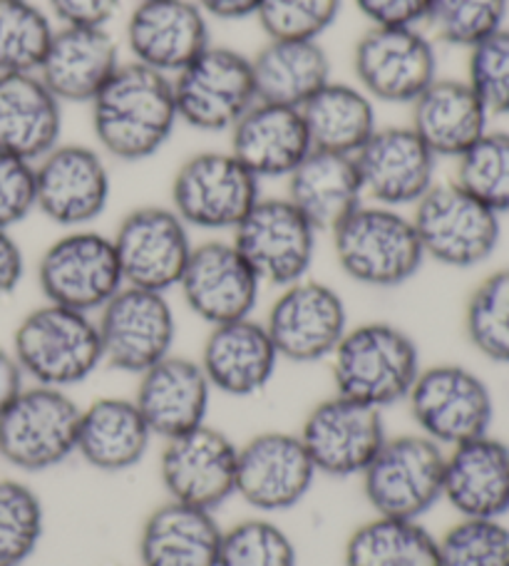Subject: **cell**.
Returning <instances> with one entry per match:
<instances>
[{
	"label": "cell",
	"mask_w": 509,
	"mask_h": 566,
	"mask_svg": "<svg viewBox=\"0 0 509 566\" xmlns=\"http://www.w3.org/2000/svg\"><path fill=\"white\" fill-rule=\"evenodd\" d=\"M90 129L110 161L137 165L157 157L179 127L172 80L125 60L93 97Z\"/></svg>",
	"instance_id": "obj_1"
},
{
	"label": "cell",
	"mask_w": 509,
	"mask_h": 566,
	"mask_svg": "<svg viewBox=\"0 0 509 566\" xmlns=\"http://www.w3.org/2000/svg\"><path fill=\"white\" fill-rule=\"evenodd\" d=\"M329 363L333 392L378 410L405 402L423 370L417 340L391 321L355 323Z\"/></svg>",
	"instance_id": "obj_2"
},
{
	"label": "cell",
	"mask_w": 509,
	"mask_h": 566,
	"mask_svg": "<svg viewBox=\"0 0 509 566\" xmlns=\"http://www.w3.org/2000/svg\"><path fill=\"white\" fill-rule=\"evenodd\" d=\"M335 264L353 283L391 291L411 283L425 264L411 211L363 201L331 231Z\"/></svg>",
	"instance_id": "obj_3"
},
{
	"label": "cell",
	"mask_w": 509,
	"mask_h": 566,
	"mask_svg": "<svg viewBox=\"0 0 509 566\" xmlns=\"http://www.w3.org/2000/svg\"><path fill=\"white\" fill-rule=\"evenodd\" d=\"M10 350L28 382L70 390L105 366L95 316L43 301L18 321Z\"/></svg>",
	"instance_id": "obj_4"
},
{
	"label": "cell",
	"mask_w": 509,
	"mask_h": 566,
	"mask_svg": "<svg viewBox=\"0 0 509 566\" xmlns=\"http://www.w3.org/2000/svg\"><path fill=\"white\" fill-rule=\"evenodd\" d=\"M427 261L470 271L490 261L502 244V217L457 181H437L411 209Z\"/></svg>",
	"instance_id": "obj_5"
},
{
	"label": "cell",
	"mask_w": 509,
	"mask_h": 566,
	"mask_svg": "<svg viewBox=\"0 0 509 566\" xmlns=\"http://www.w3.org/2000/svg\"><path fill=\"white\" fill-rule=\"evenodd\" d=\"M80 410L70 390L28 382L0 412V460L25 474L65 464L75 458Z\"/></svg>",
	"instance_id": "obj_6"
},
{
	"label": "cell",
	"mask_w": 509,
	"mask_h": 566,
	"mask_svg": "<svg viewBox=\"0 0 509 566\" xmlns=\"http://www.w3.org/2000/svg\"><path fill=\"white\" fill-rule=\"evenodd\" d=\"M445 452L417 430L388 434L359 478L373 514L398 520L430 514L443 502Z\"/></svg>",
	"instance_id": "obj_7"
},
{
	"label": "cell",
	"mask_w": 509,
	"mask_h": 566,
	"mask_svg": "<svg viewBox=\"0 0 509 566\" xmlns=\"http://www.w3.org/2000/svg\"><path fill=\"white\" fill-rule=\"evenodd\" d=\"M405 406L415 430L450 450L455 444L492 432L495 396L480 373L463 363L423 366Z\"/></svg>",
	"instance_id": "obj_8"
},
{
	"label": "cell",
	"mask_w": 509,
	"mask_h": 566,
	"mask_svg": "<svg viewBox=\"0 0 509 566\" xmlns=\"http://www.w3.org/2000/svg\"><path fill=\"white\" fill-rule=\"evenodd\" d=\"M261 181L229 149H204L177 167L169 207L191 231H231L261 199Z\"/></svg>",
	"instance_id": "obj_9"
},
{
	"label": "cell",
	"mask_w": 509,
	"mask_h": 566,
	"mask_svg": "<svg viewBox=\"0 0 509 566\" xmlns=\"http://www.w3.org/2000/svg\"><path fill=\"white\" fill-rule=\"evenodd\" d=\"M355 85L375 105L411 107L437 77V43L425 28L368 25L351 53Z\"/></svg>",
	"instance_id": "obj_10"
},
{
	"label": "cell",
	"mask_w": 509,
	"mask_h": 566,
	"mask_svg": "<svg viewBox=\"0 0 509 566\" xmlns=\"http://www.w3.org/2000/svg\"><path fill=\"white\" fill-rule=\"evenodd\" d=\"M43 301L97 316L100 308L125 289L110 234L87 227L67 229L50 241L35 266Z\"/></svg>",
	"instance_id": "obj_11"
},
{
	"label": "cell",
	"mask_w": 509,
	"mask_h": 566,
	"mask_svg": "<svg viewBox=\"0 0 509 566\" xmlns=\"http://www.w3.org/2000/svg\"><path fill=\"white\" fill-rule=\"evenodd\" d=\"M172 80L179 125L197 133H231L257 103L251 55L227 45H209Z\"/></svg>",
	"instance_id": "obj_12"
},
{
	"label": "cell",
	"mask_w": 509,
	"mask_h": 566,
	"mask_svg": "<svg viewBox=\"0 0 509 566\" xmlns=\"http://www.w3.org/2000/svg\"><path fill=\"white\" fill-rule=\"evenodd\" d=\"M105 366L127 376L157 366L175 353L177 313L169 293L125 286L95 316Z\"/></svg>",
	"instance_id": "obj_13"
},
{
	"label": "cell",
	"mask_w": 509,
	"mask_h": 566,
	"mask_svg": "<svg viewBox=\"0 0 509 566\" xmlns=\"http://www.w3.org/2000/svg\"><path fill=\"white\" fill-rule=\"evenodd\" d=\"M231 241L263 286L277 289L311 276L319 251V231L287 197H261Z\"/></svg>",
	"instance_id": "obj_14"
},
{
	"label": "cell",
	"mask_w": 509,
	"mask_h": 566,
	"mask_svg": "<svg viewBox=\"0 0 509 566\" xmlns=\"http://www.w3.org/2000/svg\"><path fill=\"white\" fill-rule=\"evenodd\" d=\"M110 199V159L95 145L60 142L35 161V211L65 231L93 227Z\"/></svg>",
	"instance_id": "obj_15"
},
{
	"label": "cell",
	"mask_w": 509,
	"mask_h": 566,
	"mask_svg": "<svg viewBox=\"0 0 509 566\" xmlns=\"http://www.w3.org/2000/svg\"><path fill=\"white\" fill-rule=\"evenodd\" d=\"M263 326L281 360L309 366L333 356L345 331L351 328V318L339 291L325 281L305 276L279 289Z\"/></svg>",
	"instance_id": "obj_16"
},
{
	"label": "cell",
	"mask_w": 509,
	"mask_h": 566,
	"mask_svg": "<svg viewBox=\"0 0 509 566\" xmlns=\"http://www.w3.org/2000/svg\"><path fill=\"white\" fill-rule=\"evenodd\" d=\"M383 412L339 392L305 412L299 438L319 478H361L388 438Z\"/></svg>",
	"instance_id": "obj_17"
},
{
	"label": "cell",
	"mask_w": 509,
	"mask_h": 566,
	"mask_svg": "<svg viewBox=\"0 0 509 566\" xmlns=\"http://www.w3.org/2000/svg\"><path fill=\"white\" fill-rule=\"evenodd\" d=\"M112 237L125 286L169 293L185 274L195 249L191 229L169 205L127 211Z\"/></svg>",
	"instance_id": "obj_18"
},
{
	"label": "cell",
	"mask_w": 509,
	"mask_h": 566,
	"mask_svg": "<svg viewBox=\"0 0 509 566\" xmlns=\"http://www.w3.org/2000/svg\"><path fill=\"white\" fill-rule=\"evenodd\" d=\"M162 442L159 482L167 500L217 512L237 497L239 444L227 432L204 422Z\"/></svg>",
	"instance_id": "obj_19"
},
{
	"label": "cell",
	"mask_w": 509,
	"mask_h": 566,
	"mask_svg": "<svg viewBox=\"0 0 509 566\" xmlns=\"http://www.w3.org/2000/svg\"><path fill=\"white\" fill-rule=\"evenodd\" d=\"M319 472L299 432L263 430L239 444L237 497L257 514L291 512L309 497Z\"/></svg>",
	"instance_id": "obj_20"
},
{
	"label": "cell",
	"mask_w": 509,
	"mask_h": 566,
	"mask_svg": "<svg viewBox=\"0 0 509 566\" xmlns=\"http://www.w3.org/2000/svg\"><path fill=\"white\" fill-rule=\"evenodd\" d=\"M177 291L187 308L211 328L253 316L263 283L231 239H209L191 249Z\"/></svg>",
	"instance_id": "obj_21"
},
{
	"label": "cell",
	"mask_w": 509,
	"mask_h": 566,
	"mask_svg": "<svg viewBox=\"0 0 509 566\" xmlns=\"http://www.w3.org/2000/svg\"><path fill=\"white\" fill-rule=\"evenodd\" d=\"M353 161L365 201L411 211L437 185L440 159L411 125H381Z\"/></svg>",
	"instance_id": "obj_22"
},
{
	"label": "cell",
	"mask_w": 509,
	"mask_h": 566,
	"mask_svg": "<svg viewBox=\"0 0 509 566\" xmlns=\"http://www.w3.org/2000/svg\"><path fill=\"white\" fill-rule=\"evenodd\" d=\"M211 45V20L195 0H137L125 23L129 60L175 77Z\"/></svg>",
	"instance_id": "obj_23"
},
{
	"label": "cell",
	"mask_w": 509,
	"mask_h": 566,
	"mask_svg": "<svg viewBox=\"0 0 509 566\" xmlns=\"http://www.w3.org/2000/svg\"><path fill=\"white\" fill-rule=\"evenodd\" d=\"M197 360L211 390L227 398L259 396L281 366L267 326L253 316L211 326Z\"/></svg>",
	"instance_id": "obj_24"
},
{
	"label": "cell",
	"mask_w": 509,
	"mask_h": 566,
	"mask_svg": "<svg viewBox=\"0 0 509 566\" xmlns=\"http://www.w3.org/2000/svg\"><path fill=\"white\" fill-rule=\"evenodd\" d=\"M443 502L457 517L505 520L509 514V444L492 432L445 452Z\"/></svg>",
	"instance_id": "obj_25"
},
{
	"label": "cell",
	"mask_w": 509,
	"mask_h": 566,
	"mask_svg": "<svg viewBox=\"0 0 509 566\" xmlns=\"http://www.w3.org/2000/svg\"><path fill=\"white\" fill-rule=\"evenodd\" d=\"M122 63V45L110 28L58 25L38 77L63 105H90Z\"/></svg>",
	"instance_id": "obj_26"
},
{
	"label": "cell",
	"mask_w": 509,
	"mask_h": 566,
	"mask_svg": "<svg viewBox=\"0 0 509 566\" xmlns=\"http://www.w3.org/2000/svg\"><path fill=\"white\" fill-rule=\"evenodd\" d=\"M211 396L214 390L199 360L172 353L137 376L132 400L145 416L152 434L169 440L209 422Z\"/></svg>",
	"instance_id": "obj_27"
},
{
	"label": "cell",
	"mask_w": 509,
	"mask_h": 566,
	"mask_svg": "<svg viewBox=\"0 0 509 566\" xmlns=\"http://www.w3.org/2000/svg\"><path fill=\"white\" fill-rule=\"evenodd\" d=\"M229 151L259 181L287 179L311 151L297 107L253 103L229 133Z\"/></svg>",
	"instance_id": "obj_28"
},
{
	"label": "cell",
	"mask_w": 509,
	"mask_h": 566,
	"mask_svg": "<svg viewBox=\"0 0 509 566\" xmlns=\"http://www.w3.org/2000/svg\"><path fill=\"white\" fill-rule=\"evenodd\" d=\"M482 99L465 77H437L411 105L413 133L437 159H460L492 125Z\"/></svg>",
	"instance_id": "obj_29"
},
{
	"label": "cell",
	"mask_w": 509,
	"mask_h": 566,
	"mask_svg": "<svg viewBox=\"0 0 509 566\" xmlns=\"http://www.w3.org/2000/svg\"><path fill=\"white\" fill-rule=\"evenodd\" d=\"M149 424L132 398H97L80 410L75 458L105 474L135 470L149 454Z\"/></svg>",
	"instance_id": "obj_30"
},
{
	"label": "cell",
	"mask_w": 509,
	"mask_h": 566,
	"mask_svg": "<svg viewBox=\"0 0 509 566\" xmlns=\"http://www.w3.org/2000/svg\"><path fill=\"white\" fill-rule=\"evenodd\" d=\"M63 107L38 73L0 75V151L35 165L63 142Z\"/></svg>",
	"instance_id": "obj_31"
},
{
	"label": "cell",
	"mask_w": 509,
	"mask_h": 566,
	"mask_svg": "<svg viewBox=\"0 0 509 566\" xmlns=\"http://www.w3.org/2000/svg\"><path fill=\"white\" fill-rule=\"evenodd\" d=\"M217 512L175 500L152 510L139 530V566H219Z\"/></svg>",
	"instance_id": "obj_32"
},
{
	"label": "cell",
	"mask_w": 509,
	"mask_h": 566,
	"mask_svg": "<svg viewBox=\"0 0 509 566\" xmlns=\"http://www.w3.org/2000/svg\"><path fill=\"white\" fill-rule=\"evenodd\" d=\"M283 197L311 221L319 234H331L365 201L353 157L321 149H311L287 177Z\"/></svg>",
	"instance_id": "obj_33"
},
{
	"label": "cell",
	"mask_w": 509,
	"mask_h": 566,
	"mask_svg": "<svg viewBox=\"0 0 509 566\" xmlns=\"http://www.w3.org/2000/svg\"><path fill=\"white\" fill-rule=\"evenodd\" d=\"M259 103L301 107L333 80L321 40H267L251 57Z\"/></svg>",
	"instance_id": "obj_34"
},
{
	"label": "cell",
	"mask_w": 509,
	"mask_h": 566,
	"mask_svg": "<svg viewBox=\"0 0 509 566\" xmlns=\"http://www.w3.org/2000/svg\"><path fill=\"white\" fill-rule=\"evenodd\" d=\"M311 149L353 157L378 129V105L355 83L329 80L299 107Z\"/></svg>",
	"instance_id": "obj_35"
},
{
	"label": "cell",
	"mask_w": 509,
	"mask_h": 566,
	"mask_svg": "<svg viewBox=\"0 0 509 566\" xmlns=\"http://www.w3.org/2000/svg\"><path fill=\"white\" fill-rule=\"evenodd\" d=\"M343 566H440L437 537L423 520L373 514L345 539Z\"/></svg>",
	"instance_id": "obj_36"
},
{
	"label": "cell",
	"mask_w": 509,
	"mask_h": 566,
	"mask_svg": "<svg viewBox=\"0 0 509 566\" xmlns=\"http://www.w3.org/2000/svg\"><path fill=\"white\" fill-rule=\"evenodd\" d=\"M463 331L477 356L495 366H509V266L487 274L470 291Z\"/></svg>",
	"instance_id": "obj_37"
},
{
	"label": "cell",
	"mask_w": 509,
	"mask_h": 566,
	"mask_svg": "<svg viewBox=\"0 0 509 566\" xmlns=\"http://www.w3.org/2000/svg\"><path fill=\"white\" fill-rule=\"evenodd\" d=\"M55 28L35 0H0V75L38 73Z\"/></svg>",
	"instance_id": "obj_38"
},
{
	"label": "cell",
	"mask_w": 509,
	"mask_h": 566,
	"mask_svg": "<svg viewBox=\"0 0 509 566\" xmlns=\"http://www.w3.org/2000/svg\"><path fill=\"white\" fill-rule=\"evenodd\" d=\"M45 534V507L28 482L0 478V566H23Z\"/></svg>",
	"instance_id": "obj_39"
},
{
	"label": "cell",
	"mask_w": 509,
	"mask_h": 566,
	"mask_svg": "<svg viewBox=\"0 0 509 566\" xmlns=\"http://www.w3.org/2000/svg\"><path fill=\"white\" fill-rule=\"evenodd\" d=\"M465 191L480 199L502 219L509 214V133L490 127L455 159V177Z\"/></svg>",
	"instance_id": "obj_40"
},
{
	"label": "cell",
	"mask_w": 509,
	"mask_h": 566,
	"mask_svg": "<svg viewBox=\"0 0 509 566\" xmlns=\"http://www.w3.org/2000/svg\"><path fill=\"white\" fill-rule=\"evenodd\" d=\"M509 0H430L423 28L435 43L470 50L507 25Z\"/></svg>",
	"instance_id": "obj_41"
},
{
	"label": "cell",
	"mask_w": 509,
	"mask_h": 566,
	"mask_svg": "<svg viewBox=\"0 0 509 566\" xmlns=\"http://www.w3.org/2000/svg\"><path fill=\"white\" fill-rule=\"evenodd\" d=\"M219 566H299V549L277 520L257 514L224 530Z\"/></svg>",
	"instance_id": "obj_42"
},
{
	"label": "cell",
	"mask_w": 509,
	"mask_h": 566,
	"mask_svg": "<svg viewBox=\"0 0 509 566\" xmlns=\"http://www.w3.org/2000/svg\"><path fill=\"white\" fill-rule=\"evenodd\" d=\"M440 566H509V527L505 520L457 517L437 537Z\"/></svg>",
	"instance_id": "obj_43"
},
{
	"label": "cell",
	"mask_w": 509,
	"mask_h": 566,
	"mask_svg": "<svg viewBox=\"0 0 509 566\" xmlns=\"http://www.w3.org/2000/svg\"><path fill=\"white\" fill-rule=\"evenodd\" d=\"M343 0H261L257 23L267 40H321L341 15Z\"/></svg>",
	"instance_id": "obj_44"
},
{
	"label": "cell",
	"mask_w": 509,
	"mask_h": 566,
	"mask_svg": "<svg viewBox=\"0 0 509 566\" xmlns=\"http://www.w3.org/2000/svg\"><path fill=\"white\" fill-rule=\"evenodd\" d=\"M467 83L492 117H509V25L467 50Z\"/></svg>",
	"instance_id": "obj_45"
},
{
	"label": "cell",
	"mask_w": 509,
	"mask_h": 566,
	"mask_svg": "<svg viewBox=\"0 0 509 566\" xmlns=\"http://www.w3.org/2000/svg\"><path fill=\"white\" fill-rule=\"evenodd\" d=\"M35 211V165L0 151V229L13 231Z\"/></svg>",
	"instance_id": "obj_46"
},
{
	"label": "cell",
	"mask_w": 509,
	"mask_h": 566,
	"mask_svg": "<svg viewBox=\"0 0 509 566\" xmlns=\"http://www.w3.org/2000/svg\"><path fill=\"white\" fill-rule=\"evenodd\" d=\"M122 0H48V13L60 28H110Z\"/></svg>",
	"instance_id": "obj_47"
},
{
	"label": "cell",
	"mask_w": 509,
	"mask_h": 566,
	"mask_svg": "<svg viewBox=\"0 0 509 566\" xmlns=\"http://www.w3.org/2000/svg\"><path fill=\"white\" fill-rule=\"evenodd\" d=\"M368 25L423 28L430 0H353Z\"/></svg>",
	"instance_id": "obj_48"
},
{
	"label": "cell",
	"mask_w": 509,
	"mask_h": 566,
	"mask_svg": "<svg viewBox=\"0 0 509 566\" xmlns=\"http://www.w3.org/2000/svg\"><path fill=\"white\" fill-rule=\"evenodd\" d=\"M25 279V254L13 231L0 229V301L13 296Z\"/></svg>",
	"instance_id": "obj_49"
},
{
	"label": "cell",
	"mask_w": 509,
	"mask_h": 566,
	"mask_svg": "<svg viewBox=\"0 0 509 566\" xmlns=\"http://www.w3.org/2000/svg\"><path fill=\"white\" fill-rule=\"evenodd\" d=\"M201 13L209 20H221V23H237V20L257 18L261 0H195Z\"/></svg>",
	"instance_id": "obj_50"
},
{
	"label": "cell",
	"mask_w": 509,
	"mask_h": 566,
	"mask_svg": "<svg viewBox=\"0 0 509 566\" xmlns=\"http://www.w3.org/2000/svg\"><path fill=\"white\" fill-rule=\"evenodd\" d=\"M28 386L25 373L20 370L13 350L0 346V412L15 400L20 390Z\"/></svg>",
	"instance_id": "obj_51"
}]
</instances>
